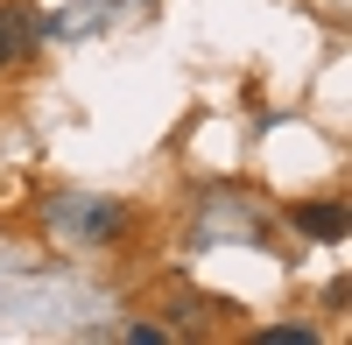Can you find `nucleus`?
Returning a JSON list of instances; mask_svg holds the SVG:
<instances>
[{"mask_svg": "<svg viewBox=\"0 0 352 345\" xmlns=\"http://www.w3.org/2000/svg\"><path fill=\"white\" fill-rule=\"evenodd\" d=\"M289 225H296L303 240H345V233H352V212L338 205V197H324V205H296Z\"/></svg>", "mask_w": 352, "mask_h": 345, "instance_id": "f257e3e1", "label": "nucleus"}, {"mask_svg": "<svg viewBox=\"0 0 352 345\" xmlns=\"http://www.w3.org/2000/svg\"><path fill=\"white\" fill-rule=\"evenodd\" d=\"M43 28H50V21H36L28 8H0V43H8V64H14V56H36Z\"/></svg>", "mask_w": 352, "mask_h": 345, "instance_id": "f03ea898", "label": "nucleus"}, {"mask_svg": "<svg viewBox=\"0 0 352 345\" xmlns=\"http://www.w3.org/2000/svg\"><path fill=\"white\" fill-rule=\"evenodd\" d=\"M254 345H317V331L310 324H261Z\"/></svg>", "mask_w": 352, "mask_h": 345, "instance_id": "7ed1b4c3", "label": "nucleus"}, {"mask_svg": "<svg viewBox=\"0 0 352 345\" xmlns=\"http://www.w3.org/2000/svg\"><path fill=\"white\" fill-rule=\"evenodd\" d=\"M0 71H8V43H0Z\"/></svg>", "mask_w": 352, "mask_h": 345, "instance_id": "20e7f679", "label": "nucleus"}]
</instances>
